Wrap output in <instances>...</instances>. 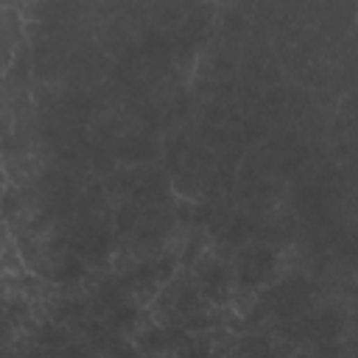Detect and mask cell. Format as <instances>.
<instances>
[{
  "label": "cell",
  "mask_w": 358,
  "mask_h": 358,
  "mask_svg": "<svg viewBox=\"0 0 358 358\" xmlns=\"http://www.w3.org/2000/svg\"><path fill=\"white\" fill-rule=\"evenodd\" d=\"M6 333H9V325H6V316H3V313H0V341H3V338H6Z\"/></svg>",
  "instance_id": "obj_1"
}]
</instances>
